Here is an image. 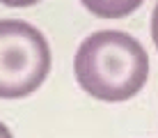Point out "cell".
I'll return each mask as SVG.
<instances>
[{"label": "cell", "mask_w": 158, "mask_h": 138, "mask_svg": "<svg viewBox=\"0 0 158 138\" xmlns=\"http://www.w3.org/2000/svg\"><path fill=\"white\" fill-rule=\"evenodd\" d=\"M73 71L80 87L94 99L126 101L147 83L149 55L128 32L101 30L80 44Z\"/></svg>", "instance_id": "6da1fadb"}, {"label": "cell", "mask_w": 158, "mask_h": 138, "mask_svg": "<svg viewBox=\"0 0 158 138\" xmlns=\"http://www.w3.org/2000/svg\"><path fill=\"white\" fill-rule=\"evenodd\" d=\"M51 71V48L35 25L19 19L0 21V99L28 97Z\"/></svg>", "instance_id": "7a4b0ae2"}, {"label": "cell", "mask_w": 158, "mask_h": 138, "mask_svg": "<svg viewBox=\"0 0 158 138\" xmlns=\"http://www.w3.org/2000/svg\"><path fill=\"white\" fill-rule=\"evenodd\" d=\"M85 7H87V9H92V12L99 14V16L115 19V16L128 14L131 9L140 7V0H131V2H126V5H112V2H99V5H94V2H85Z\"/></svg>", "instance_id": "3957f363"}, {"label": "cell", "mask_w": 158, "mask_h": 138, "mask_svg": "<svg viewBox=\"0 0 158 138\" xmlns=\"http://www.w3.org/2000/svg\"><path fill=\"white\" fill-rule=\"evenodd\" d=\"M151 37H154V44L158 48V5L154 7V16H151Z\"/></svg>", "instance_id": "277c9868"}, {"label": "cell", "mask_w": 158, "mask_h": 138, "mask_svg": "<svg viewBox=\"0 0 158 138\" xmlns=\"http://www.w3.org/2000/svg\"><path fill=\"white\" fill-rule=\"evenodd\" d=\"M0 138H14L12 131L7 129V124H2V122H0Z\"/></svg>", "instance_id": "5b68a950"}]
</instances>
